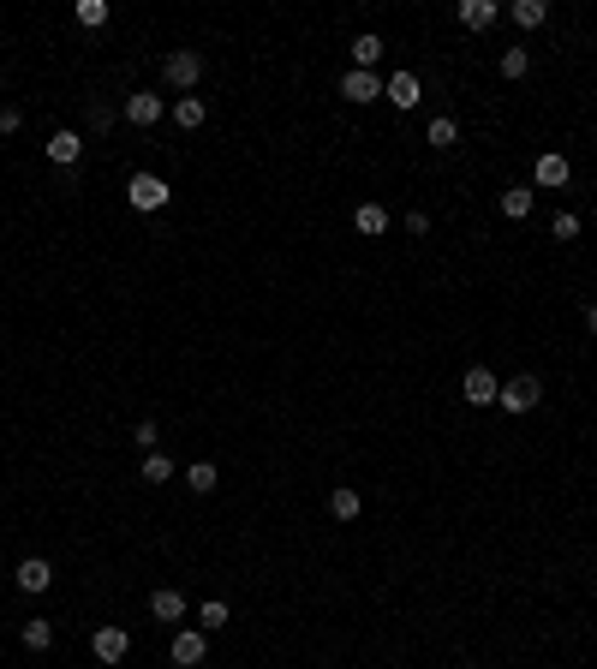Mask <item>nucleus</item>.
Masks as SVG:
<instances>
[{
	"label": "nucleus",
	"mask_w": 597,
	"mask_h": 669,
	"mask_svg": "<svg viewBox=\"0 0 597 669\" xmlns=\"http://www.w3.org/2000/svg\"><path fill=\"white\" fill-rule=\"evenodd\" d=\"M585 329H592V335H597V300L585 305Z\"/></svg>",
	"instance_id": "2f4dec72"
},
{
	"label": "nucleus",
	"mask_w": 597,
	"mask_h": 669,
	"mask_svg": "<svg viewBox=\"0 0 597 669\" xmlns=\"http://www.w3.org/2000/svg\"><path fill=\"white\" fill-rule=\"evenodd\" d=\"M496 18H502L496 0H460V25H466V30H490Z\"/></svg>",
	"instance_id": "9b49d317"
},
{
	"label": "nucleus",
	"mask_w": 597,
	"mask_h": 669,
	"mask_svg": "<svg viewBox=\"0 0 597 669\" xmlns=\"http://www.w3.org/2000/svg\"><path fill=\"white\" fill-rule=\"evenodd\" d=\"M43 150H48V162H54V168H78V156H84V138H78V132H54Z\"/></svg>",
	"instance_id": "0eeeda50"
},
{
	"label": "nucleus",
	"mask_w": 597,
	"mask_h": 669,
	"mask_svg": "<svg viewBox=\"0 0 597 669\" xmlns=\"http://www.w3.org/2000/svg\"><path fill=\"white\" fill-rule=\"evenodd\" d=\"M496 400L508 407V413H532V407L543 400V383H538V377H514V383H502Z\"/></svg>",
	"instance_id": "7ed1b4c3"
},
{
	"label": "nucleus",
	"mask_w": 597,
	"mask_h": 669,
	"mask_svg": "<svg viewBox=\"0 0 597 669\" xmlns=\"http://www.w3.org/2000/svg\"><path fill=\"white\" fill-rule=\"evenodd\" d=\"M185 485L198 490V497H210V490H215V485H221V472H215V467H210V460H198V467H185Z\"/></svg>",
	"instance_id": "412c9836"
},
{
	"label": "nucleus",
	"mask_w": 597,
	"mask_h": 669,
	"mask_svg": "<svg viewBox=\"0 0 597 669\" xmlns=\"http://www.w3.org/2000/svg\"><path fill=\"white\" fill-rule=\"evenodd\" d=\"M425 138L436 143V150H455V143H460V126H455L448 114H436V120H430V132H425Z\"/></svg>",
	"instance_id": "b1692460"
},
{
	"label": "nucleus",
	"mask_w": 597,
	"mask_h": 669,
	"mask_svg": "<svg viewBox=\"0 0 597 669\" xmlns=\"http://www.w3.org/2000/svg\"><path fill=\"white\" fill-rule=\"evenodd\" d=\"M150 615H156V622H180V615H185V598L173 592V585H161V592H150Z\"/></svg>",
	"instance_id": "4468645a"
},
{
	"label": "nucleus",
	"mask_w": 597,
	"mask_h": 669,
	"mask_svg": "<svg viewBox=\"0 0 597 669\" xmlns=\"http://www.w3.org/2000/svg\"><path fill=\"white\" fill-rule=\"evenodd\" d=\"M328 514H335V520H358V514H365V497H358L353 485H341L335 497H328Z\"/></svg>",
	"instance_id": "2eb2a0df"
},
{
	"label": "nucleus",
	"mask_w": 597,
	"mask_h": 669,
	"mask_svg": "<svg viewBox=\"0 0 597 669\" xmlns=\"http://www.w3.org/2000/svg\"><path fill=\"white\" fill-rule=\"evenodd\" d=\"M341 96L347 102H377V96H383V78H377V72H347V78H341Z\"/></svg>",
	"instance_id": "1a4fd4ad"
},
{
	"label": "nucleus",
	"mask_w": 597,
	"mask_h": 669,
	"mask_svg": "<svg viewBox=\"0 0 597 669\" xmlns=\"http://www.w3.org/2000/svg\"><path fill=\"white\" fill-rule=\"evenodd\" d=\"M132 442H138L143 455H156V425H138V430H132Z\"/></svg>",
	"instance_id": "c85d7f7f"
},
{
	"label": "nucleus",
	"mask_w": 597,
	"mask_h": 669,
	"mask_svg": "<svg viewBox=\"0 0 597 669\" xmlns=\"http://www.w3.org/2000/svg\"><path fill=\"white\" fill-rule=\"evenodd\" d=\"M502 215H508V221H526L532 215V185H508V192H502Z\"/></svg>",
	"instance_id": "f3484780"
},
{
	"label": "nucleus",
	"mask_w": 597,
	"mask_h": 669,
	"mask_svg": "<svg viewBox=\"0 0 597 669\" xmlns=\"http://www.w3.org/2000/svg\"><path fill=\"white\" fill-rule=\"evenodd\" d=\"M168 198H173V185L156 180V173H132V180H126V203H132V210H143V215H150V210H168Z\"/></svg>",
	"instance_id": "f257e3e1"
},
{
	"label": "nucleus",
	"mask_w": 597,
	"mask_h": 669,
	"mask_svg": "<svg viewBox=\"0 0 597 669\" xmlns=\"http://www.w3.org/2000/svg\"><path fill=\"white\" fill-rule=\"evenodd\" d=\"M90 652L102 657V664H120V657L132 652V640H126V627H96L90 634Z\"/></svg>",
	"instance_id": "39448f33"
},
{
	"label": "nucleus",
	"mask_w": 597,
	"mask_h": 669,
	"mask_svg": "<svg viewBox=\"0 0 597 669\" xmlns=\"http://www.w3.org/2000/svg\"><path fill=\"white\" fill-rule=\"evenodd\" d=\"M13 580H18V592H48V585H54V568H48L43 556H24L13 568Z\"/></svg>",
	"instance_id": "423d86ee"
},
{
	"label": "nucleus",
	"mask_w": 597,
	"mask_h": 669,
	"mask_svg": "<svg viewBox=\"0 0 597 669\" xmlns=\"http://www.w3.org/2000/svg\"><path fill=\"white\" fill-rule=\"evenodd\" d=\"M173 664H180V669H198L203 664V634H191V627L173 634Z\"/></svg>",
	"instance_id": "ddd939ff"
},
{
	"label": "nucleus",
	"mask_w": 597,
	"mask_h": 669,
	"mask_svg": "<svg viewBox=\"0 0 597 669\" xmlns=\"http://www.w3.org/2000/svg\"><path fill=\"white\" fill-rule=\"evenodd\" d=\"M538 185H550V192H555V185H568V156L543 150V156H538Z\"/></svg>",
	"instance_id": "dca6fc26"
},
{
	"label": "nucleus",
	"mask_w": 597,
	"mask_h": 669,
	"mask_svg": "<svg viewBox=\"0 0 597 669\" xmlns=\"http://www.w3.org/2000/svg\"><path fill=\"white\" fill-rule=\"evenodd\" d=\"M90 126H96V132H102V126H114V108H102V102H90Z\"/></svg>",
	"instance_id": "c756f323"
},
{
	"label": "nucleus",
	"mask_w": 597,
	"mask_h": 669,
	"mask_svg": "<svg viewBox=\"0 0 597 669\" xmlns=\"http://www.w3.org/2000/svg\"><path fill=\"white\" fill-rule=\"evenodd\" d=\"M126 120H132V126H156V120H161V96H156V90H132V96H126Z\"/></svg>",
	"instance_id": "6e6552de"
},
{
	"label": "nucleus",
	"mask_w": 597,
	"mask_h": 669,
	"mask_svg": "<svg viewBox=\"0 0 597 669\" xmlns=\"http://www.w3.org/2000/svg\"><path fill=\"white\" fill-rule=\"evenodd\" d=\"M526 72H532L526 48H508V54H502V78H526Z\"/></svg>",
	"instance_id": "393cba45"
},
{
	"label": "nucleus",
	"mask_w": 597,
	"mask_h": 669,
	"mask_svg": "<svg viewBox=\"0 0 597 669\" xmlns=\"http://www.w3.org/2000/svg\"><path fill=\"white\" fill-rule=\"evenodd\" d=\"M24 126V114H18V108H0V132H18Z\"/></svg>",
	"instance_id": "7c9ffc66"
},
{
	"label": "nucleus",
	"mask_w": 597,
	"mask_h": 669,
	"mask_svg": "<svg viewBox=\"0 0 597 669\" xmlns=\"http://www.w3.org/2000/svg\"><path fill=\"white\" fill-rule=\"evenodd\" d=\"M24 645H30V652H48V645H54V622H48V615H30V622H24Z\"/></svg>",
	"instance_id": "aec40b11"
},
{
	"label": "nucleus",
	"mask_w": 597,
	"mask_h": 669,
	"mask_svg": "<svg viewBox=\"0 0 597 669\" xmlns=\"http://www.w3.org/2000/svg\"><path fill=\"white\" fill-rule=\"evenodd\" d=\"M383 96L395 102V108H418V102H425V90H418V78H413V72H395V78L383 84Z\"/></svg>",
	"instance_id": "9d476101"
},
{
	"label": "nucleus",
	"mask_w": 597,
	"mask_h": 669,
	"mask_svg": "<svg viewBox=\"0 0 597 669\" xmlns=\"http://www.w3.org/2000/svg\"><path fill=\"white\" fill-rule=\"evenodd\" d=\"M383 36H353V66L358 72H370V66H377V60H383Z\"/></svg>",
	"instance_id": "a211bd4d"
},
{
	"label": "nucleus",
	"mask_w": 597,
	"mask_h": 669,
	"mask_svg": "<svg viewBox=\"0 0 597 669\" xmlns=\"http://www.w3.org/2000/svg\"><path fill=\"white\" fill-rule=\"evenodd\" d=\"M550 18V0H514V25L520 30H538Z\"/></svg>",
	"instance_id": "6ab92c4d"
},
{
	"label": "nucleus",
	"mask_w": 597,
	"mask_h": 669,
	"mask_svg": "<svg viewBox=\"0 0 597 669\" xmlns=\"http://www.w3.org/2000/svg\"><path fill=\"white\" fill-rule=\"evenodd\" d=\"M78 25L102 30V25H108V6H102V0H78Z\"/></svg>",
	"instance_id": "a878e982"
},
{
	"label": "nucleus",
	"mask_w": 597,
	"mask_h": 669,
	"mask_svg": "<svg viewBox=\"0 0 597 669\" xmlns=\"http://www.w3.org/2000/svg\"><path fill=\"white\" fill-rule=\"evenodd\" d=\"M353 228L365 233V240H377V233H388V210H383V203H358V210H353Z\"/></svg>",
	"instance_id": "f8f14e48"
},
{
	"label": "nucleus",
	"mask_w": 597,
	"mask_h": 669,
	"mask_svg": "<svg viewBox=\"0 0 597 669\" xmlns=\"http://www.w3.org/2000/svg\"><path fill=\"white\" fill-rule=\"evenodd\" d=\"M460 395H466L472 407H490V400L502 395V383H496V377H490V365H472L466 377H460Z\"/></svg>",
	"instance_id": "20e7f679"
},
{
	"label": "nucleus",
	"mask_w": 597,
	"mask_h": 669,
	"mask_svg": "<svg viewBox=\"0 0 597 669\" xmlns=\"http://www.w3.org/2000/svg\"><path fill=\"white\" fill-rule=\"evenodd\" d=\"M198 622H203V634H210V627H228V604H221V598H210Z\"/></svg>",
	"instance_id": "bb28decb"
},
{
	"label": "nucleus",
	"mask_w": 597,
	"mask_h": 669,
	"mask_svg": "<svg viewBox=\"0 0 597 669\" xmlns=\"http://www.w3.org/2000/svg\"><path fill=\"white\" fill-rule=\"evenodd\" d=\"M173 120H180L185 132H198L203 126V96H180V102H173Z\"/></svg>",
	"instance_id": "5701e85b"
},
{
	"label": "nucleus",
	"mask_w": 597,
	"mask_h": 669,
	"mask_svg": "<svg viewBox=\"0 0 597 669\" xmlns=\"http://www.w3.org/2000/svg\"><path fill=\"white\" fill-rule=\"evenodd\" d=\"M138 478H143V485H168V478H173V460L161 455V448H156V455H143V472H138Z\"/></svg>",
	"instance_id": "4be33fe9"
},
{
	"label": "nucleus",
	"mask_w": 597,
	"mask_h": 669,
	"mask_svg": "<svg viewBox=\"0 0 597 669\" xmlns=\"http://www.w3.org/2000/svg\"><path fill=\"white\" fill-rule=\"evenodd\" d=\"M550 233H555V240H573V233H580V215H573V210H562V215L550 221Z\"/></svg>",
	"instance_id": "cd10ccee"
},
{
	"label": "nucleus",
	"mask_w": 597,
	"mask_h": 669,
	"mask_svg": "<svg viewBox=\"0 0 597 669\" xmlns=\"http://www.w3.org/2000/svg\"><path fill=\"white\" fill-rule=\"evenodd\" d=\"M161 78H168L173 90H191L203 78V54H198V48H173V54L161 60Z\"/></svg>",
	"instance_id": "f03ea898"
}]
</instances>
